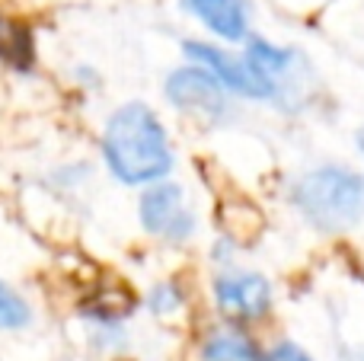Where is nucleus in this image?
Instances as JSON below:
<instances>
[{
	"instance_id": "7",
	"label": "nucleus",
	"mask_w": 364,
	"mask_h": 361,
	"mask_svg": "<svg viewBox=\"0 0 364 361\" xmlns=\"http://www.w3.org/2000/svg\"><path fill=\"white\" fill-rule=\"evenodd\" d=\"M243 58L250 61V68L269 83L275 106H288V102L301 99V90H304V83H307L301 70H307V61H304L294 48L278 45L262 36H250L243 42Z\"/></svg>"
},
{
	"instance_id": "12",
	"label": "nucleus",
	"mask_w": 364,
	"mask_h": 361,
	"mask_svg": "<svg viewBox=\"0 0 364 361\" xmlns=\"http://www.w3.org/2000/svg\"><path fill=\"white\" fill-rule=\"evenodd\" d=\"M29 304L19 291H13L4 279H0V330H23L29 323Z\"/></svg>"
},
{
	"instance_id": "1",
	"label": "nucleus",
	"mask_w": 364,
	"mask_h": 361,
	"mask_svg": "<svg viewBox=\"0 0 364 361\" xmlns=\"http://www.w3.org/2000/svg\"><path fill=\"white\" fill-rule=\"evenodd\" d=\"M100 157L109 176L128 189L166 179L176 166L170 128L147 102H125L109 115L100 134Z\"/></svg>"
},
{
	"instance_id": "3",
	"label": "nucleus",
	"mask_w": 364,
	"mask_h": 361,
	"mask_svg": "<svg viewBox=\"0 0 364 361\" xmlns=\"http://www.w3.org/2000/svg\"><path fill=\"white\" fill-rule=\"evenodd\" d=\"M138 221L151 240L166 243V247H186L198 234V215L192 208V198L186 185L170 176L141 189Z\"/></svg>"
},
{
	"instance_id": "8",
	"label": "nucleus",
	"mask_w": 364,
	"mask_h": 361,
	"mask_svg": "<svg viewBox=\"0 0 364 361\" xmlns=\"http://www.w3.org/2000/svg\"><path fill=\"white\" fill-rule=\"evenodd\" d=\"M182 10L224 45H243L252 36L246 0H182Z\"/></svg>"
},
{
	"instance_id": "4",
	"label": "nucleus",
	"mask_w": 364,
	"mask_h": 361,
	"mask_svg": "<svg viewBox=\"0 0 364 361\" xmlns=\"http://www.w3.org/2000/svg\"><path fill=\"white\" fill-rule=\"evenodd\" d=\"M211 301L224 320L240 326H252L262 323L272 313L275 291H272V281L262 272L240 269L233 262L227 269H218V275L211 279Z\"/></svg>"
},
{
	"instance_id": "2",
	"label": "nucleus",
	"mask_w": 364,
	"mask_h": 361,
	"mask_svg": "<svg viewBox=\"0 0 364 361\" xmlns=\"http://www.w3.org/2000/svg\"><path fill=\"white\" fill-rule=\"evenodd\" d=\"M291 198L310 227L346 234L364 217V176L346 163H323L297 179Z\"/></svg>"
},
{
	"instance_id": "15",
	"label": "nucleus",
	"mask_w": 364,
	"mask_h": 361,
	"mask_svg": "<svg viewBox=\"0 0 364 361\" xmlns=\"http://www.w3.org/2000/svg\"><path fill=\"white\" fill-rule=\"evenodd\" d=\"M355 361H364V352H361V355H358V358H355Z\"/></svg>"
},
{
	"instance_id": "14",
	"label": "nucleus",
	"mask_w": 364,
	"mask_h": 361,
	"mask_svg": "<svg viewBox=\"0 0 364 361\" xmlns=\"http://www.w3.org/2000/svg\"><path fill=\"white\" fill-rule=\"evenodd\" d=\"M358 151H361V153H364V131H361V134H358Z\"/></svg>"
},
{
	"instance_id": "10",
	"label": "nucleus",
	"mask_w": 364,
	"mask_h": 361,
	"mask_svg": "<svg viewBox=\"0 0 364 361\" xmlns=\"http://www.w3.org/2000/svg\"><path fill=\"white\" fill-rule=\"evenodd\" d=\"M36 58V45H32V32L19 23L13 13L0 6V61L10 68L26 70Z\"/></svg>"
},
{
	"instance_id": "5",
	"label": "nucleus",
	"mask_w": 364,
	"mask_h": 361,
	"mask_svg": "<svg viewBox=\"0 0 364 361\" xmlns=\"http://www.w3.org/2000/svg\"><path fill=\"white\" fill-rule=\"evenodd\" d=\"M164 96L176 112L188 115L205 125H220L230 119V93L220 87L214 74H208L201 64L186 61L182 68L170 70L164 83Z\"/></svg>"
},
{
	"instance_id": "13",
	"label": "nucleus",
	"mask_w": 364,
	"mask_h": 361,
	"mask_svg": "<svg viewBox=\"0 0 364 361\" xmlns=\"http://www.w3.org/2000/svg\"><path fill=\"white\" fill-rule=\"evenodd\" d=\"M262 361H314V358L297 343H291V339H278L269 349H262Z\"/></svg>"
},
{
	"instance_id": "9",
	"label": "nucleus",
	"mask_w": 364,
	"mask_h": 361,
	"mask_svg": "<svg viewBox=\"0 0 364 361\" xmlns=\"http://www.w3.org/2000/svg\"><path fill=\"white\" fill-rule=\"evenodd\" d=\"M198 361H262V345L256 343L250 326L224 320L201 336Z\"/></svg>"
},
{
	"instance_id": "11",
	"label": "nucleus",
	"mask_w": 364,
	"mask_h": 361,
	"mask_svg": "<svg viewBox=\"0 0 364 361\" xmlns=\"http://www.w3.org/2000/svg\"><path fill=\"white\" fill-rule=\"evenodd\" d=\"M147 311L154 313V317H164V320H170V317H176V313L186 311V304H188V291H186V285L176 279H164V281H154L151 288H147Z\"/></svg>"
},
{
	"instance_id": "6",
	"label": "nucleus",
	"mask_w": 364,
	"mask_h": 361,
	"mask_svg": "<svg viewBox=\"0 0 364 361\" xmlns=\"http://www.w3.org/2000/svg\"><path fill=\"white\" fill-rule=\"evenodd\" d=\"M182 55H186V61L201 64L208 74L218 77L220 87L230 96H240V99H250V102H272L269 83L250 68V61L243 55L230 51L224 42L188 38V42H182Z\"/></svg>"
}]
</instances>
